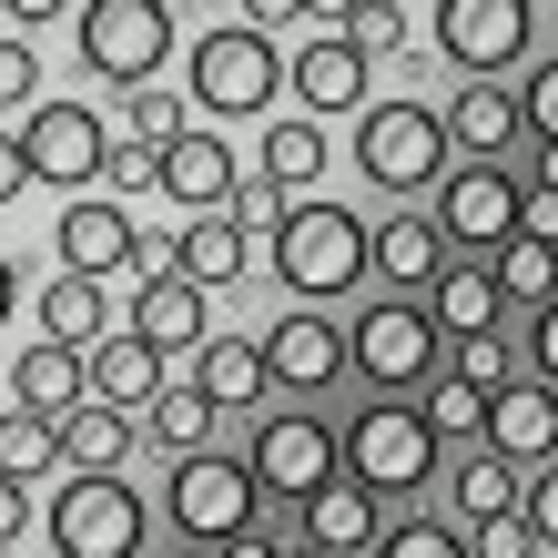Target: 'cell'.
I'll use <instances>...</instances> for the list:
<instances>
[{
  "instance_id": "obj_1",
  "label": "cell",
  "mask_w": 558,
  "mask_h": 558,
  "mask_svg": "<svg viewBox=\"0 0 558 558\" xmlns=\"http://www.w3.org/2000/svg\"><path fill=\"white\" fill-rule=\"evenodd\" d=\"M275 284L305 294V305L325 315L336 294L366 284V223H355L345 204H315V193H305V204L275 223Z\"/></svg>"
},
{
  "instance_id": "obj_2",
  "label": "cell",
  "mask_w": 558,
  "mask_h": 558,
  "mask_svg": "<svg viewBox=\"0 0 558 558\" xmlns=\"http://www.w3.org/2000/svg\"><path fill=\"white\" fill-rule=\"evenodd\" d=\"M336 457H345V487H366L376 508L386 498H416V487L447 468V447L426 437V416L407 397H376L355 426H336Z\"/></svg>"
},
{
  "instance_id": "obj_3",
  "label": "cell",
  "mask_w": 558,
  "mask_h": 558,
  "mask_svg": "<svg viewBox=\"0 0 558 558\" xmlns=\"http://www.w3.org/2000/svg\"><path fill=\"white\" fill-rule=\"evenodd\" d=\"M447 133H437V112L426 102H366L355 112V173H366L376 193H437V173H447Z\"/></svg>"
},
{
  "instance_id": "obj_4",
  "label": "cell",
  "mask_w": 558,
  "mask_h": 558,
  "mask_svg": "<svg viewBox=\"0 0 558 558\" xmlns=\"http://www.w3.org/2000/svg\"><path fill=\"white\" fill-rule=\"evenodd\" d=\"M518 214H529V183L508 173V162H447L437 173V244H457L468 265H487L508 234H518Z\"/></svg>"
},
{
  "instance_id": "obj_5",
  "label": "cell",
  "mask_w": 558,
  "mask_h": 558,
  "mask_svg": "<svg viewBox=\"0 0 558 558\" xmlns=\"http://www.w3.org/2000/svg\"><path fill=\"white\" fill-rule=\"evenodd\" d=\"M345 366L376 376L386 397H407V386H426V376L447 366V336L426 325V305H407V294H376V305L345 325Z\"/></svg>"
},
{
  "instance_id": "obj_6",
  "label": "cell",
  "mask_w": 558,
  "mask_h": 558,
  "mask_svg": "<svg viewBox=\"0 0 558 558\" xmlns=\"http://www.w3.org/2000/svg\"><path fill=\"white\" fill-rule=\"evenodd\" d=\"M72 51L102 82L143 92L162 72V51H173V11H162V0H82V11H72Z\"/></svg>"
},
{
  "instance_id": "obj_7",
  "label": "cell",
  "mask_w": 558,
  "mask_h": 558,
  "mask_svg": "<svg viewBox=\"0 0 558 558\" xmlns=\"http://www.w3.org/2000/svg\"><path fill=\"white\" fill-rule=\"evenodd\" d=\"M244 477H254V498H284V508H305L325 498V487L345 477V457H336V426L325 416H265L254 426V447H244Z\"/></svg>"
},
{
  "instance_id": "obj_8",
  "label": "cell",
  "mask_w": 558,
  "mask_h": 558,
  "mask_svg": "<svg viewBox=\"0 0 558 558\" xmlns=\"http://www.w3.org/2000/svg\"><path fill=\"white\" fill-rule=\"evenodd\" d=\"M284 92V51L254 21H223L193 41V112H275Z\"/></svg>"
},
{
  "instance_id": "obj_9",
  "label": "cell",
  "mask_w": 558,
  "mask_h": 558,
  "mask_svg": "<svg viewBox=\"0 0 558 558\" xmlns=\"http://www.w3.org/2000/svg\"><path fill=\"white\" fill-rule=\"evenodd\" d=\"M41 529H51V558H143V498L122 477H61Z\"/></svg>"
},
{
  "instance_id": "obj_10",
  "label": "cell",
  "mask_w": 558,
  "mask_h": 558,
  "mask_svg": "<svg viewBox=\"0 0 558 558\" xmlns=\"http://www.w3.org/2000/svg\"><path fill=\"white\" fill-rule=\"evenodd\" d=\"M21 173L31 183H61V193H82V183H102V162H112V122L92 112V102H41V112H21Z\"/></svg>"
},
{
  "instance_id": "obj_11",
  "label": "cell",
  "mask_w": 558,
  "mask_h": 558,
  "mask_svg": "<svg viewBox=\"0 0 558 558\" xmlns=\"http://www.w3.org/2000/svg\"><path fill=\"white\" fill-rule=\"evenodd\" d=\"M426 31H437V51H447L468 82H498L508 61L529 51L538 0H437V11H426Z\"/></svg>"
},
{
  "instance_id": "obj_12",
  "label": "cell",
  "mask_w": 558,
  "mask_h": 558,
  "mask_svg": "<svg viewBox=\"0 0 558 558\" xmlns=\"http://www.w3.org/2000/svg\"><path fill=\"white\" fill-rule=\"evenodd\" d=\"M162 508H173V529L193 538V548H223V538H244L254 529V508H265V498H254V477L234 468V457H173V498H162Z\"/></svg>"
},
{
  "instance_id": "obj_13",
  "label": "cell",
  "mask_w": 558,
  "mask_h": 558,
  "mask_svg": "<svg viewBox=\"0 0 558 558\" xmlns=\"http://www.w3.org/2000/svg\"><path fill=\"white\" fill-rule=\"evenodd\" d=\"M477 447L498 457V468H518V477H538V468H558V397L548 386H498L487 397V426H477Z\"/></svg>"
},
{
  "instance_id": "obj_14",
  "label": "cell",
  "mask_w": 558,
  "mask_h": 558,
  "mask_svg": "<svg viewBox=\"0 0 558 558\" xmlns=\"http://www.w3.org/2000/svg\"><path fill=\"white\" fill-rule=\"evenodd\" d=\"M133 214L112 204V193H82V204H61L51 223V254H61V275H82V284H102V275H133Z\"/></svg>"
},
{
  "instance_id": "obj_15",
  "label": "cell",
  "mask_w": 558,
  "mask_h": 558,
  "mask_svg": "<svg viewBox=\"0 0 558 558\" xmlns=\"http://www.w3.org/2000/svg\"><path fill=\"white\" fill-rule=\"evenodd\" d=\"M254 355H265V386H305V397H325V386L345 376V325H325L315 305H294Z\"/></svg>"
},
{
  "instance_id": "obj_16",
  "label": "cell",
  "mask_w": 558,
  "mask_h": 558,
  "mask_svg": "<svg viewBox=\"0 0 558 558\" xmlns=\"http://www.w3.org/2000/svg\"><path fill=\"white\" fill-rule=\"evenodd\" d=\"M284 92L305 102V122L315 112H355V102H366V51H355L345 31H315V41L284 61Z\"/></svg>"
},
{
  "instance_id": "obj_17",
  "label": "cell",
  "mask_w": 558,
  "mask_h": 558,
  "mask_svg": "<svg viewBox=\"0 0 558 558\" xmlns=\"http://www.w3.org/2000/svg\"><path fill=\"white\" fill-rule=\"evenodd\" d=\"M153 193H173V204H193V214H223V193H234V143L193 122L183 143L153 153Z\"/></svg>"
},
{
  "instance_id": "obj_18",
  "label": "cell",
  "mask_w": 558,
  "mask_h": 558,
  "mask_svg": "<svg viewBox=\"0 0 558 558\" xmlns=\"http://www.w3.org/2000/svg\"><path fill=\"white\" fill-rule=\"evenodd\" d=\"M82 397L112 407V416H143V407L162 397V355H153L143 336H102V345L82 355Z\"/></svg>"
},
{
  "instance_id": "obj_19",
  "label": "cell",
  "mask_w": 558,
  "mask_h": 558,
  "mask_svg": "<svg viewBox=\"0 0 558 558\" xmlns=\"http://www.w3.org/2000/svg\"><path fill=\"white\" fill-rule=\"evenodd\" d=\"M437 133H447V153H457V162H508V153H518V92L468 82V92L437 112Z\"/></svg>"
},
{
  "instance_id": "obj_20",
  "label": "cell",
  "mask_w": 558,
  "mask_h": 558,
  "mask_svg": "<svg viewBox=\"0 0 558 558\" xmlns=\"http://www.w3.org/2000/svg\"><path fill=\"white\" fill-rule=\"evenodd\" d=\"M366 275H386V294H407V305H416V294L447 275L437 223H426V214H386L376 234H366Z\"/></svg>"
},
{
  "instance_id": "obj_21",
  "label": "cell",
  "mask_w": 558,
  "mask_h": 558,
  "mask_svg": "<svg viewBox=\"0 0 558 558\" xmlns=\"http://www.w3.org/2000/svg\"><path fill=\"white\" fill-rule=\"evenodd\" d=\"M416 305H426V325H437L447 345H477V336H498V315H508V305H498V284H487V265H457V254H447V275L426 284Z\"/></svg>"
},
{
  "instance_id": "obj_22",
  "label": "cell",
  "mask_w": 558,
  "mask_h": 558,
  "mask_svg": "<svg viewBox=\"0 0 558 558\" xmlns=\"http://www.w3.org/2000/svg\"><path fill=\"white\" fill-rule=\"evenodd\" d=\"M376 529H386V508L366 498V487H325V498H305V508H294V538H305V548H325V558H366L376 548Z\"/></svg>"
},
{
  "instance_id": "obj_23",
  "label": "cell",
  "mask_w": 558,
  "mask_h": 558,
  "mask_svg": "<svg viewBox=\"0 0 558 558\" xmlns=\"http://www.w3.org/2000/svg\"><path fill=\"white\" fill-rule=\"evenodd\" d=\"M122 336H143L153 355H193L204 345V294H193L183 275H143L133 284V325Z\"/></svg>"
},
{
  "instance_id": "obj_24",
  "label": "cell",
  "mask_w": 558,
  "mask_h": 558,
  "mask_svg": "<svg viewBox=\"0 0 558 558\" xmlns=\"http://www.w3.org/2000/svg\"><path fill=\"white\" fill-rule=\"evenodd\" d=\"M11 407L41 416V426H61V416L82 407V355L72 345H21L11 355Z\"/></svg>"
},
{
  "instance_id": "obj_25",
  "label": "cell",
  "mask_w": 558,
  "mask_h": 558,
  "mask_svg": "<svg viewBox=\"0 0 558 558\" xmlns=\"http://www.w3.org/2000/svg\"><path fill=\"white\" fill-rule=\"evenodd\" d=\"M193 397L214 416L223 407H265V355H254V336H204L193 345Z\"/></svg>"
},
{
  "instance_id": "obj_26",
  "label": "cell",
  "mask_w": 558,
  "mask_h": 558,
  "mask_svg": "<svg viewBox=\"0 0 558 558\" xmlns=\"http://www.w3.org/2000/svg\"><path fill=\"white\" fill-rule=\"evenodd\" d=\"M244 265H254V244H244L223 214H193L183 234H173V275H183L193 294H214V284H244Z\"/></svg>"
},
{
  "instance_id": "obj_27",
  "label": "cell",
  "mask_w": 558,
  "mask_h": 558,
  "mask_svg": "<svg viewBox=\"0 0 558 558\" xmlns=\"http://www.w3.org/2000/svg\"><path fill=\"white\" fill-rule=\"evenodd\" d=\"M51 437H61V468H72V477H122V457H133V416H112V407L82 397Z\"/></svg>"
},
{
  "instance_id": "obj_28",
  "label": "cell",
  "mask_w": 558,
  "mask_h": 558,
  "mask_svg": "<svg viewBox=\"0 0 558 558\" xmlns=\"http://www.w3.org/2000/svg\"><path fill=\"white\" fill-rule=\"evenodd\" d=\"M487 284H498V305H558V244H538V234H508L498 254H487Z\"/></svg>"
},
{
  "instance_id": "obj_29",
  "label": "cell",
  "mask_w": 558,
  "mask_h": 558,
  "mask_svg": "<svg viewBox=\"0 0 558 558\" xmlns=\"http://www.w3.org/2000/svg\"><path fill=\"white\" fill-rule=\"evenodd\" d=\"M265 183L305 204V183H325V122H305V112L265 122Z\"/></svg>"
},
{
  "instance_id": "obj_30",
  "label": "cell",
  "mask_w": 558,
  "mask_h": 558,
  "mask_svg": "<svg viewBox=\"0 0 558 558\" xmlns=\"http://www.w3.org/2000/svg\"><path fill=\"white\" fill-rule=\"evenodd\" d=\"M41 345H72V355L102 345V284L51 275V284H41Z\"/></svg>"
},
{
  "instance_id": "obj_31",
  "label": "cell",
  "mask_w": 558,
  "mask_h": 558,
  "mask_svg": "<svg viewBox=\"0 0 558 558\" xmlns=\"http://www.w3.org/2000/svg\"><path fill=\"white\" fill-rule=\"evenodd\" d=\"M143 416H153V447H162V457H204V447H214V426H223L204 397H193V386H162Z\"/></svg>"
},
{
  "instance_id": "obj_32",
  "label": "cell",
  "mask_w": 558,
  "mask_h": 558,
  "mask_svg": "<svg viewBox=\"0 0 558 558\" xmlns=\"http://www.w3.org/2000/svg\"><path fill=\"white\" fill-rule=\"evenodd\" d=\"M447 498H457V518H477V529H487V518H518V468H498V457H468V468H457L447 477Z\"/></svg>"
},
{
  "instance_id": "obj_33",
  "label": "cell",
  "mask_w": 558,
  "mask_h": 558,
  "mask_svg": "<svg viewBox=\"0 0 558 558\" xmlns=\"http://www.w3.org/2000/svg\"><path fill=\"white\" fill-rule=\"evenodd\" d=\"M122 143H133V153H162V143H183L193 133V122H183V102H173V92H162V82H143V92H122Z\"/></svg>"
},
{
  "instance_id": "obj_34",
  "label": "cell",
  "mask_w": 558,
  "mask_h": 558,
  "mask_svg": "<svg viewBox=\"0 0 558 558\" xmlns=\"http://www.w3.org/2000/svg\"><path fill=\"white\" fill-rule=\"evenodd\" d=\"M61 468V437H51V426L41 416H0V477H11V487H31V477H51Z\"/></svg>"
},
{
  "instance_id": "obj_35",
  "label": "cell",
  "mask_w": 558,
  "mask_h": 558,
  "mask_svg": "<svg viewBox=\"0 0 558 558\" xmlns=\"http://www.w3.org/2000/svg\"><path fill=\"white\" fill-rule=\"evenodd\" d=\"M416 416H426V437H477V426H487V397H477V386H457V376H426V397H416Z\"/></svg>"
},
{
  "instance_id": "obj_36",
  "label": "cell",
  "mask_w": 558,
  "mask_h": 558,
  "mask_svg": "<svg viewBox=\"0 0 558 558\" xmlns=\"http://www.w3.org/2000/svg\"><path fill=\"white\" fill-rule=\"evenodd\" d=\"M366 558H468V529H447V518H386Z\"/></svg>"
},
{
  "instance_id": "obj_37",
  "label": "cell",
  "mask_w": 558,
  "mask_h": 558,
  "mask_svg": "<svg viewBox=\"0 0 558 558\" xmlns=\"http://www.w3.org/2000/svg\"><path fill=\"white\" fill-rule=\"evenodd\" d=\"M294 214V193H275L265 173H254V183H234V193H223V223H234V234L254 244V234H275V223Z\"/></svg>"
},
{
  "instance_id": "obj_38",
  "label": "cell",
  "mask_w": 558,
  "mask_h": 558,
  "mask_svg": "<svg viewBox=\"0 0 558 558\" xmlns=\"http://www.w3.org/2000/svg\"><path fill=\"white\" fill-rule=\"evenodd\" d=\"M447 376H457V386H477V397H498V386H518V355H508L498 336H477V345H457V355H447Z\"/></svg>"
},
{
  "instance_id": "obj_39",
  "label": "cell",
  "mask_w": 558,
  "mask_h": 558,
  "mask_svg": "<svg viewBox=\"0 0 558 558\" xmlns=\"http://www.w3.org/2000/svg\"><path fill=\"white\" fill-rule=\"evenodd\" d=\"M518 529H529L538 548H558V468H538V477H518Z\"/></svg>"
},
{
  "instance_id": "obj_40",
  "label": "cell",
  "mask_w": 558,
  "mask_h": 558,
  "mask_svg": "<svg viewBox=\"0 0 558 558\" xmlns=\"http://www.w3.org/2000/svg\"><path fill=\"white\" fill-rule=\"evenodd\" d=\"M518 133L558 143V61H538V72H529V92H518Z\"/></svg>"
},
{
  "instance_id": "obj_41",
  "label": "cell",
  "mask_w": 558,
  "mask_h": 558,
  "mask_svg": "<svg viewBox=\"0 0 558 558\" xmlns=\"http://www.w3.org/2000/svg\"><path fill=\"white\" fill-rule=\"evenodd\" d=\"M345 41L366 51V61H376V51H397V41H407V11H386V0H366V11H345Z\"/></svg>"
},
{
  "instance_id": "obj_42",
  "label": "cell",
  "mask_w": 558,
  "mask_h": 558,
  "mask_svg": "<svg viewBox=\"0 0 558 558\" xmlns=\"http://www.w3.org/2000/svg\"><path fill=\"white\" fill-rule=\"evenodd\" d=\"M31 92H41V61H31V41H0V112H21Z\"/></svg>"
},
{
  "instance_id": "obj_43",
  "label": "cell",
  "mask_w": 558,
  "mask_h": 558,
  "mask_svg": "<svg viewBox=\"0 0 558 558\" xmlns=\"http://www.w3.org/2000/svg\"><path fill=\"white\" fill-rule=\"evenodd\" d=\"M529 386H548V397H558V305L529 315Z\"/></svg>"
},
{
  "instance_id": "obj_44",
  "label": "cell",
  "mask_w": 558,
  "mask_h": 558,
  "mask_svg": "<svg viewBox=\"0 0 558 558\" xmlns=\"http://www.w3.org/2000/svg\"><path fill=\"white\" fill-rule=\"evenodd\" d=\"M468 558H538V538L518 529V518H487V529L468 538Z\"/></svg>"
},
{
  "instance_id": "obj_45",
  "label": "cell",
  "mask_w": 558,
  "mask_h": 558,
  "mask_svg": "<svg viewBox=\"0 0 558 558\" xmlns=\"http://www.w3.org/2000/svg\"><path fill=\"white\" fill-rule=\"evenodd\" d=\"M102 183H112V193H153V153H133V143H112V162H102Z\"/></svg>"
},
{
  "instance_id": "obj_46",
  "label": "cell",
  "mask_w": 558,
  "mask_h": 558,
  "mask_svg": "<svg viewBox=\"0 0 558 558\" xmlns=\"http://www.w3.org/2000/svg\"><path fill=\"white\" fill-rule=\"evenodd\" d=\"M31 529V487H11V477H0V548H11Z\"/></svg>"
},
{
  "instance_id": "obj_47",
  "label": "cell",
  "mask_w": 558,
  "mask_h": 558,
  "mask_svg": "<svg viewBox=\"0 0 558 558\" xmlns=\"http://www.w3.org/2000/svg\"><path fill=\"white\" fill-rule=\"evenodd\" d=\"M21 193H31V173H21V143L0 133V204H21Z\"/></svg>"
},
{
  "instance_id": "obj_48",
  "label": "cell",
  "mask_w": 558,
  "mask_h": 558,
  "mask_svg": "<svg viewBox=\"0 0 558 558\" xmlns=\"http://www.w3.org/2000/svg\"><path fill=\"white\" fill-rule=\"evenodd\" d=\"M214 558H284V548H275V538H265V529H244V538H223V548H214Z\"/></svg>"
},
{
  "instance_id": "obj_49",
  "label": "cell",
  "mask_w": 558,
  "mask_h": 558,
  "mask_svg": "<svg viewBox=\"0 0 558 558\" xmlns=\"http://www.w3.org/2000/svg\"><path fill=\"white\" fill-rule=\"evenodd\" d=\"M529 193H558V143H538V183Z\"/></svg>"
},
{
  "instance_id": "obj_50",
  "label": "cell",
  "mask_w": 558,
  "mask_h": 558,
  "mask_svg": "<svg viewBox=\"0 0 558 558\" xmlns=\"http://www.w3.org/2000/svg\"><path fill=\"white\" fill-rule=\"evenodd\" d=\"M11 294H21V284H11V254H0V325H11Z\"/></svg>"
},
{
  "instance_id": "obj_51",
  "label": "cell",
  "mask_w": 558,
  "mask_h": 558,
  "mask_svg": "<svg viewBox=\"0 0 558 558\" xmlns=\"http://www.w3.org/2000/svg\"><path fill=\"white\" fill-rule=\"evenodd\" d=\"M284 558H325V548H305V538H294V548H284Z\"/></svg>"
},
{
  "instance_id": "obj_52",
  "label": "cell",
  "mask_w": 558,
  "mask_h": 558,
  "mask_svg": "<svg viewBox=\"0 0 558 558\" xmlns=\"http://www.w3.org/2000/svg\"><path fill=\"white\" fill-rule=\"evenodd\" d=\"M173 558H214V548H173Z\"/></svg>"
},
{
  "instance_id": "obj_53",
  "label": "cell",
  "mask_w": 558,
  "mask_h": 558,
  "mask_svg": "<svg viewBox=\"0 0 558 558\" xmlns=\"http://www.w3.org/2000/svg\"><path fill=\"white\" fill-rule=\"evenodd\" d=\"M538 31H558V11H538Z\"/></svg>"
},
{
  "instance_id": "obj_54",
  "label": "cell",
  "mask_w": 558,
  "mask_h": 558,
  "mask_svg": "<svg viewBox=\"0 0 558 558\" xmlns=\"http://www.w3.org/2000/svg\"><path fill=\"white\" fill-rule=\"evenodd\" d=\"M0 558H11V548H0Z\"/></svg>"
}]
</instances>
